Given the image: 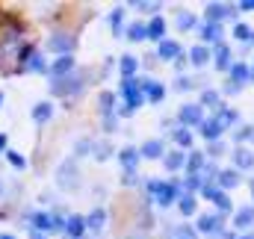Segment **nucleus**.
<instances>
[{
  "label": "nucleus",
  "mask_w": 254,
  "mask_h": 239,
  "mask_svg": "<svg viewBox=\"0 0 254 239\" xmlns=\"http://www.w3.org/2000/svg\"><path fill=\"white\" fill-rule=\"evenodd\" d=\"M201 133H204L207 139H216V136L222 133V124H219V121H210V124H204V127H201Z\"/></svg>",
  "instance_id": "f257e3e1"
},
{
  "label": "nucleus",
  "mask_w": 254,
  "mask_h": 239,
  "mask_svg": "<svg viewBox=\"0 0 254 239\" xmlns=\"http://www.w3.org/2000/svg\"><path fill=\"white\" fill-rule=\"evenodd\" d=\"M175 54H178V45H175V42H163V45H160V57H163V60H172Z\"/></svg>",
  "instance_id": "f03ea898"
},
{
  "label": "nucleus",
  "mask_w": 254,
  "mask_h": 239,
  "mask_svg": "<svg viewBox=\"0 0 254 239\" xmlns=\"http://www.w3.org/2000/svg\"><path fill=\"white\" fill-rule=\"evenodd\" d=\"M198 228H201V231H219V216H204Z\"/></svg>",
  "instance_id": "7ed1b4c3"
},
{
  "label": "nucleus",
  "mask_w": 254,
  "mask_h": 239,
  "mask_svg": "<svg viewBox=\"0 0 254 239\" xmlns=\"http://www.w3.org/2000/svg\"><path fill=\"white\" fill-rule=\"evenodd\" d=\"M163 33H166V24H163V21H154V24L148 27V36H151V39H163Z\"/></svg>",
  "instance_id": "20e7f679"
},
{
  "label": "nucleus",
  "mask_w": 254,
  "mask_h": 239,
  "mask_svg": "<svg viewBox=\"0 0 254 239\" xmlns=\"http://www.w3.org/2000/svg\"><path fill=\"white\" fill-rule=\"evenodd\" d=\"M201 39H210V42H216V39H219V27H216V24H207V27L201 30Z\"/></svg>",
  "instance_id": "39448f33"
},
{
  "label": "nucleus",
  "mask_w": 254,
  "mask_h": 239,
  "mask_svg": "<svg viewBox=\"0 0 254 239\" xmlns=\"http://www.w3.org/2000/svg\"><path fill=\"white\" fill-rule=\"evenodd\" d=\"M33 119H36V121H45V119H51V104H42V107H36V113H33Z\"/></svg>",
  "instance_id": "423d86ee"
},
{
  "label": "nucleus",
  "mask_w": 254,
  "mask_h": 239,
  "mask_svg": "<svg viewBox=\"0 0 254 239\" xmlns=\"http://www.w3.org/2000/svg\"><path fill=\"white\" fill-rule=\"evenodd\" d=\"M181 119L187 121V124H195V121H198V110H195V107H187V110H181Z\"/></svg>",
  "instance_id": "0eeeda50"
},
{
  "label": "nucleus",
  "mask_w": 254,
  "mask_h": 239,
  "mask_svg": "<svg viewBox=\"0 0 254 239\" xmlns=\"http://www.w3.org/2000/svg\"><path fill=\"white\" fill-rule=\"evenodd\" d=\"M207 57H210V54H207V48H195V51H192V62H195V65H204Z\"/></svg>",
  "instance_id": "6e6552de"
},
{
  "label": "nucleus",
  "mask_w": 254,
  "mask_h": 239,
  "mask_svg": "<svg viewBox=\"0 0 254 239\" xmlns=\"http://www.w3.org/2000/svg\"><path fill=\"white\" fill-rule=\"evenodd\" d=\"M163 154V145L160 142H148L145 145V157H160Z\"/></svg>",
  "instance_id": "1a4fd4ad"
},
{
  "label": "nucleus",
  "mask_w": 254,
  "mask_h": 239,
  "mask_svg": "<svg viewBox=\"0 0 254 239\" xmlns=\"http://www.w3.org/2000/svg\"><path fill=\"white\" fill-rule=\"evenodd\" d=\"M252 219H254V210L249 207V210H243V213H240V222H237V225H240V228H249V225H252Z\"/></svg>",
  "instance_id": "9d476101"
},
{
  "label": "nucleus",
  "mask_w": 254,
  "mask_h": 239,
  "mask_svg": "<svg viewBox=\"0 0 254 239\" xmlns=\"http://www.w3.org/2000/svg\"><path fill=\"white\" fill-rule=\"evenodd\" d=\"M240 178H237V172H225V178H222V186H237Z\"/></svg>",
  "instance_id": "9b49d317"
},
{
  "label": "nucleus",
  "mask_w": 254,
  "mask_h": 239,
  "mask_svg": "<svg viewBox=\"0 0 254 239\" xmlns=\"http://www.w3.org/2000/svg\"><path fill=\"white\" fill-rule=\"evenodd\" d=\"M148 33H145V27H139V24H133L130 27V39H145Z\"/></svg>",
  "instance_id": "f8f14e48"
},
{
  "label": "nucleus",
  "mask_w": 254,
  "mask_h": 239,
  "mask_svg": "<svg viewBox=\"0 0 254 239\" xmlns=\"http://www.w3.org/2000/svg\"><path fill=\"white\" fill-rule=\"evenodd\" d=\"M122 160H125V166H127V169H133V163H136V154H133V151L127 148L125 154H122Z\"/></svg>",
  "instance_id": "ddd939ff"
},
{
  "label": "nucleus",
  "mask_w": 254,
  "mask_h": 239,
  "mask_svg": "<svg viewBox=\"0 0 254 239\" xmlns=\"http://www.w3.org/2000/svg\"><path fill=\"white\" fill-rule=\"evenodd\" d=\"M148 92H151V98H154V101H160V98H163V86H154V83H148Z\"/></svg>",
  "instance_id": "4468645a"
},
{
  "label": "nucleus",
  "mask_w": 254,
  "mask_h": 239,
  "mask_svg": "<svg viewBox=\"0 0 254 239\" xmlns=\"http://www.w3.org/2000/svg\"><path fill=\"white\" fill-rule=\"evenodd\" d=\"M83 231V219H71V225H68V234H80Z\"/></svg>",
  "instance_id": "2eb2a0df"
},
{
  "label": "nucleus",
  "mask_w": 254,
  "mask_h": 239,
  "mask_svg": "<svg viewBox=\"0 0 254 239\" xmlns=\"http://www.w3.org/2000/svg\"><path fill=\"white\" fill-rule=\"evenodd\" d=\"M71 68V57H65V60L57 62V74H63V71H68Z\"/></svg>",
  "instance_id": "dca6fc26"
},
{
  "label": "nucleus",
  "mask_w": 254,
  "mask_h": 239,
  "mask_svg": "<svg viewBox=\"0 0 254 239\" xmlns=\"http://www.w3.org/2000/svg\"><path fill=\"white\" fill-rule=\"evenodd\" d=\"M122 71H125V74H133V71H136V62H133L130 57H127V60L122 62Z\"/></svg>",
  "instance_id": "f3484780"
},
{
  "label": "nucleus",
  "mask_w": 254,
  "mask_h": 239,
  "mask_svg": "<svg viewBox=\"0 0 254 239\" xmlns=\"http://www.w3.org/2000/svg\"><path fill=\"white\" fill-rule=\"evenodd\" d=\"M234 77H237V80H246V77H249V71H246L243 65H234Z\"/></svg>",
  "instance_id": "a211bd4d"
},
{
  "label": "nucleus",
  "mask_w": 254,
  "mask_h": 239,
  "mask_svg": "<svg viewBox=\"0 0 254 239\" xmlns=\"http://www.w3.org/2000/svg\"><path fill=\"white\" fill-rule=\"evenodd\" d=\"M184 163V154H175V157H169V169H178Z\"/></svg>",
  "instance_id": "6ab92c4d"
},
{
  "label": "nucleus",
  "mask_w": 254,
  "mask_h": 239,
  "mask_svg": "<svg viewBox=\"0 0 254 239\" xmlns=\"http://www.w3.org/2000/svg\"><path fill=\"white\" fill-rule=\"evenodd\" d=\"M219 68H228V51L219 48Z\"/></svg>",
  "instance_id": "aec40b11"
},
{
  "label": "nucleus",
  "mask_w": 254,
  "mask_h": 239,
  "mask_svg": "<svg viewBox=\"0 0 254 239\" xmlns=\"http://www.w3.org/2000/svg\"><path fill=\"white\" fill-rule=\"evenodd\" d=\"M181 210H184V213H192V210H195V201H192V198L181 201Z\"/></svg>",
  "instance_id": "412c9836"
},
{
  "label": "nucleus",
  "mask_w": 254,
  "mask_h": 239,
  "mask_svg": "<svg viewBox=\"0 0 254 239\" xmlns=\"http://www.w3.org/2000/svg\"><path fill=\"white\" fill-rule=\"evenodd\" d=\"M54 48H71V42H68V39H60V36H57V39H54Z\"/></svg>",
  "instance_id": "4be33fe9"
},
{
  "label": "nucleus",
  "mask_w": 254,
  "mask_h": 239,
  "mask_svg": "<svg viewBox=\"0 0 254 239\" xmlns=\"http://www.w3.org/2000/svg\"><path fill=\"white\" fill-rule=\"evenodd\" d=\"M178 142H181V145H190V133H187V130H181V133H178Z\"/></svg>",
  "instance_id": "5701e85b"
},
{
  "label": "nucleus",
  "mask_w": 254,
  "mask_h": 239,
  "mask_svg": "<svg viewBox=\"0 0 254 239\" xmlns=\"http://www.w3.org/2000/svg\"><path fill=\"white\" fill-rule=\"evenodd\" d=\"M237 39H249V27H237Z\"/></svg>",
  "instance_id": "b1692460"
},
{
  "label": "nucleus",
  "mask_w": 254,
  "mask_h": 239,
  "mask_svg": "<svg viewBox=\"0 0 254 239\" xmlns=\"http://www.w3.org/2000/svg\"><path fill=\"white\" fill-rule=\"evenodd\" d=\"M0 239H12V237H0Z\"/></svg>",
  "instance_id": "393cba45"
},
{
  "label": "nucleus",
  "mask_w": 254,
  "mask_h": 239,
  "mask_svg": "<svg viewBox=\"0 0 254 239\" xmlns=\"http://www.w3.org/2000/svg\"><path fill=\"white\" fill-rule=\"evenodd\" d=\"M246 239H254V237H246Z\"/></svg>",
  "instance_id": "a878e982"
}]
</instances>
